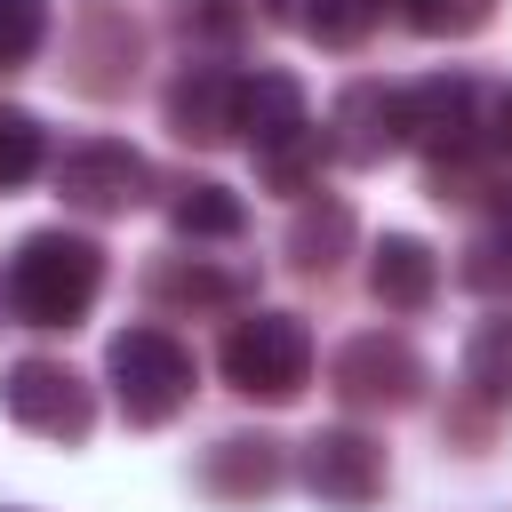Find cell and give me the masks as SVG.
<instances>
[{"mask_svg": "<svg viewBox=\"0 0 512 512\" xmlns=\"http://www.w3.org/2000/svg\"><path fill=\"white\" fill-rule=\"evenodd\" d=\"M96 288H104V248L88 232H64V224L24 232L16 256H8V280H0V296H8V312L24 328H72V320H88Z\"/></svg>", "mask_w": 512, "mask_h": 512, "instance_id": "cell-1", "label": "cell"}, {"mask_svg": "<svg viewBox=\"0 0 512 512\" xmlns=\"http://www.w3.org/2000/svg\"><path fill=\"white\" fill-rule=\"evenodd\" d=\"M0 408H8V424L40 432V440H88V424H96V392L64 360H16L0 376Z\"/></svg>", "mask_w": 512, "mask_h": 512, "instance_id": "cell-5", "label": "cell"}, {"mask_svg": "<svg viewBox=\"0 0 512 512\" xmlns=\"http://www.w3.org/2000/svg\"><path fill=\"white\" fill-rule=\"evenodd\" d=\"M400 144V88L384 80H352L328 112V160H352V168H376L384 152Z\"/></svg>", "mask_w": 512, "mask_h": 512, "instance_id": "cell-10", "label": "cell"}, {"mask_svg": "<svg viewBox=\"0 0 512 512\" xmlns=\"http://www.w3.org/2000/svg\"><path fill=\"white\" fill-rule=\"evenodd\" d=\"M32 168H40V120L16 112V104H0V192L24 184Z\"/></svg>", "mask_w": 512, "mask_h": 512, "instance_id": "cell-21", "label": "cell"}, {"mask_svg": "<svg viewBox=\"0 0 512 512\" xmlns=\"http://www.w3.org/2000/svg\"><path fill=\"white\" fill-rule=\"evenodd\" d=\"M400 144L432 160H480L488 152V88L464 72H432L400 88Z\"/></svg>", "mask_w": 512, "mask_h": 512, "instance_id": "cell-3", "label": "cell"}, {"mask_svg": "<svg viewBox=\"0 0 512 512\" xmlns=\"http://www.w3.org/2000/svg\"><path fill=\"white\" fill-rule=\"evenodd\" d=\"M144 288H152L160 304H240V296H248L240 272H216V264H200V256H168V264H152Z\"/></svg>", "mask_w": 512, "mask_h": 512, "instance_id": "cell-16", "label": "cell"}, {"mask_svg": "<svg viewBox=\"0 0 512 512\" xmlns=\"http://www.w3.org/2000/svg\"><path fill=\"white\" fill-rule=\"evenodd\" d=\"M168 224H176L184 240H240V232H248V208H240L232 184H216V176H184V184L168 192Z\"/></svg>", "mask_w": 512, "mask_h": 512, "instance_id": "cell-14", "label": "cell"}, {"mask_svg": "<svg viewBox=\"0 0 512 512\" xmlns=\"http://www.w3.org/2000/svg\"><path fill=\"white\" fill-rule=\"evenodd\" d=\"M104 376H112V400L128 424H168L184 400H192V352L168 336V328H120L112 352H104Z\"/></svg>", "mask_w": 512, "mask_h": 512, "instance_id": "cell-2", "label": "cell"}, {"mask_svg": "<svg viewBox=\"0 0 512 512\" xmlns=\"http://www.w3.org/2000/svg\"><path fill=\"white\" fill-rule=\"evenodd\" d=\"M160 112H168V128L184 144H232L240 136V72L232 64H184L168 80Z\"/></svg>", "mask_w": 512, "mask_h": 512, "instance_id": "cell-9", "label": "cell"}, {"mask_svg": "<svg viewBox=\"0 0 512 512\" xmlns=\"http://www.w3.org/2000/svg\"><path fill=\"white\" fill-rule=\"evenodd\" d=\"M352 248V208L344 200H304L288 216V264L296 272H336Z\"/></svg>", "mask_w": 512, "mask_h": 512, "instance_id": "cell-15", "label": "cell"}, {"mask_svg": "<svg viewBox=\"0 0 512 512\" xmlns=\"http://www.w3.org/2000/svg\"><path fill=\"white\" fill-rule=\"evenodd\" d=\"M200 480H208L224 504H256V496H272V488L288 480V456H280V440H264V432H224V440L200 456Z\"/></svg>", "mask_w": 512, "mask_h": 512, "instance_id": "cell-12", "label": "cell"}, {"mask_svg": "<svg viewBox=\"0 0 512 512\" xmlns=\"http://www.w3.org/2000/svg\"><path fill=\"white\" fill-rule=\"evenodd\" d=\"M296 472H304V488H312L328 512H368V504L384 496V448H376L368 432H352V424L312 432L304 456H296Z\"/></svg>", "mask_w": 512, "mask_h": 512, "instance_id": "cell-6", "label": "cell"}, {"mask_svg": "<svg viewBox=\"0 0 512 512\" xmlns=\"http://www.w3.org/2000/svg\"><path fill=\"white\" fill-rule=\"evenodd\" d=\"M384 0H296V32H312L320 48H360L376 32Z\"/></svg>", "mask_w": 512, "mask_h": 512, "instance_id": "cell-18", "label": "cell"}, {"mask_svg": "<svg viewBox=\"0 0 512 512\" xmlns=\"http://www.w3.org/2000/svg\"><path fill=\"white\" fill-rule=\"evenodd\" d=\"M328 376H336V400H344V408H408V400L424 392L416 344H408V336H384V328L352 336Z\"/></svg>", "mask_w": 512, "mask_h": 512, "instance_id": "cell-7", "label": "cell"}, {"mask_svg": "<svg viewBox=\"0 0 512 512\" xmlns=\"http://www.w3.org/2000/svg\"><path fill=\"white\" fill-rule=\"evenodd\" d=\"M240 136H248L256 160L312 136V104H304L296 72H240Z\"/></svg>", "mask_w": 512, "mask_h": 512, "instance_id": "cell-11", "label": "cell"}, {"mask_svg": "<svg viewBox=\"0 0 512 512\" xmlns=\"http://www.w3.org/2000/svg\"><path fill=\"white\" fill-rule=\"evenodd\" d=\"M56 192L72 200V208H88V216H120V208H136L144 192H152V168H144V152H128V144H64V160H56Z\"/></svg>", "mask_w": 512, "mask_h": 512, "instance_id": "cell-8", "label": "cell"}, {"mask_svg": "<svg viewBox=\"0 0 512 512\" xmlns=\"http://www.w3.org/2000/svg\"><path fill=\"white\" fill-rule=\"evenodd\" d=\"M488 8H496V0H400V16H408L424 40H464V32L488 24Z\"/></svg>", "mask_w": 512, "mask_h": 512, "instance_id": "cell-19", "label": "cell"}, {"mask_svg": "<svg viewBox=\"0 0 512 512\" xmlns=\"http://www.w3.org/2000/svg\"><path fill=\"white\" fill-rule=\"evenodd\" d=\"M8 512H16V504H8Z\"/></svg>", "mask_w": 512, "mask_h": 512, "instance_id": "cell-24", "label": "cell"}, {"mask_svg": "<svg viewBox=\"0 0 512 512\" xmlns=\"http://www.w3.org/2000/svg\"><path fill=\"white\" fill-rule=\"evenodd\" d=\"M464 384L480 400H512V312H488L464 344Z\"/></svg>", "mask_w": 512, "mask_h": 512, "instance_id": "cell-17", "label": "cell"}, {"mask_svg": "<svg viewBox=\"0 0 512 512\" xmlns=\"http://www.w3.org/2000/svg\"><path fill=\"white\" fill-rule=\"evenodd\" d=\"M368 288H376V304H392V312H424V304L440 296V256H432L416 232H384V240L368 248Z\"/></svg>", "mask_w": 512, "mask_h": 512, "instance_id": "cell-13", "label": "cell"}, {"mask_svg": "<svg viewBox=\"0 0 512 512\" xmlns=\"http://www.w3.org/2000/svg\"><path fill=\"white\" fill-rule=\"evenodd\" d=\"M40 40H48V0H0V72L32 64Z\"/></svg>", "mask_w": 512, "mask_h": 512, "instance_id": "cell-20", "label": "cell"}, {"mask_svg": "<svg viewBox=\"0 0 512 512\" xmlns=\"http://www.w3.org/2000/svg\"><path fill=\"white\" fill-rule=\"evenodd\" d=\"M224 384L248 400H296L312 384V336L296 312H248L224 336Z\"/></svg>", "mask_w": 512, "mask_h": 512, "instance_id": "cell-4", "label": "cell"}, {"mask_svg": "<svg viewBox=\"0 0 512 512\" xmlns=\"http://www.w3.org/2000/svg\"><path fill=\"white\" fill-rule=\"evenodd\" d=\"M192 24H200V32H240L248 8H240V0H192Z\"/></svg>", "mask_w": 512, "mask_h": 512, "instance_id": "cell-23", "label": "cell"}, {"mask_svg": "<svg viewBox=\"0 0 512 512\" xmlns=\"http://www.w3.org/2000/svg\"><path fill=\"white\" fill-rule=\"evenodd\" d=\"M504 272H512V224H488V232L464 248V280H472V288H496Z\"/></svg>", "mask_w": 512, "mask_h": 512, "instance_id": "cell-22", "label": "cell"}]
</instances>
